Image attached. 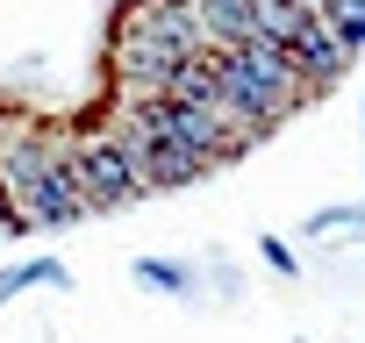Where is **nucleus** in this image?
<instances>
[]
</instances>
